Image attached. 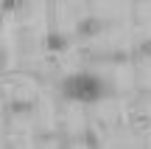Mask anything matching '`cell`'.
<instances>
[{"label":"cell","mask_w":151,"mask_h":149,"mask_svg":"<svg viewBox=\"0 0 151 149\" xmlns=\"http://www.w3.org/2000/svg\"><path fill=\"white\" fill-rule=\"evenodd\" d=\"M106 93V84L95 76V73H70V76L62 82V96L67 101H78V104H95L104 99Z\"/></svg>","instance_id":"1"},{"label":"cell","mask_w":151,"mask_h":149,"mask_svg":"<svg viewBox=\"0 0 151 149\" xmlns=\"http://www.w3.org/2000/svg\"><path fill=\"white\" fill-rule=\"evenodd\" d=\"M98 28H104L101 20H84V23H78V34H87V37L98 34Z\"/></svg>","instance_id":"2"},{"label":"cell","mask_w":151,"mask_h":149,"mask_svg":"<svg viewBox=\"0 0 151 149\" xmlns=\"http://www.w3.org/2000/svg\"><path fill=\"white\" fill-rule=\"evenodd\" d=\"M65 45H67V39H65V37H59L56 31H53V34L48 37V48H50V51H62Z\"/></svg>","instance_id":"3"},{"label":"cell","mask_w":151,"mask_h":149,"mask_svg":"<svg viewBox=\"0 0 151 149\" xmlns=\"http://www.w3.org/2000/svg\"><path fill=\"white\" fill-rule=\"evenodd\" d=\"M137 54L140 56H151V39H146L143 45H137Z\"/></svg>","instance_id":"4"},{"label":"cell","mask_w":151,"mask_h":149,"mask_svg":"<svg viewBox=\"0 0 151 149\" xmlns=\"http://www.w3.org/2000/svg\"><path fill=\"white\" fill-rule=\"evenodd\" d=\"M20 3L22 0H3V11H14V6L20 9Z\"/></svg>","instance_id":"5"}]
</instances>
